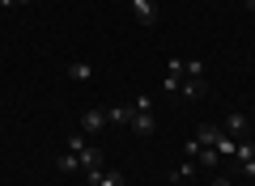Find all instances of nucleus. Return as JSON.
<instances>
[{
    "mask_svg": "<svg viewBox=\"0 0 255 186\" xmlns=\"http://www.w3.org/2000/svg\"><path fill=\"white\" fill-rule=\"evenodd\" d=\"M183 152H187V157L196 161L200 169H217V165H221L217 148H204V144H196V140H187V148H183Z\"/></svg>",
    "mask_w": 255,
    "mask_h": 186,
    "instance_id": "obj_2",
    "label": "nucleus"
},
{
    "mask_svg": "<svg viewBox=\"0 0 255 186\" xmlns=\"http://www.w3.org/2000/svg\"><path fill=\"white\" fill-rule=\"evenodd\" d=\"M132 110H153V93H136L132 98Z\"/></svg>",
    "mask_w": 255,
    "mask_h": 186,
    "instance_id": "obj_18",
    "label": "nucleus"
},
{
    "mask_svg": "<svg viewBox=\"0 0 255 186\" xmlns=\"http://www.w3.org/2000/svg\"><path fill=\"white\" fill-rule=\"evenodd\" d=\"M234 165H238V174L255 178V140H238V148H234Z\"/></svg>",
    "mask_w": 255,
    "mask_h": 186,
    "instance_id": "obj_3",
    "label": "nucleus"
},
{
    "mask_svg": "<svg viewBox=\"0 0 255 186\" xmlns=\"http://www.w3.org/2000/svg\"><path fill=\"white\" fill-rule=\"evenodd\" d=\"M132 4V13L140 17V26H157V4L153 0H128Z\"/></svg>",
    "mask_w": 255,
    "mask_h": 186,
    "instance_id": "obj_7",
    "label": "nucleus"
},
{
    "mask_svg": "<svg viewBox=\"0 0 255 186\" xmlns=\"http://www.w3.org/2000/svg\"><path fill=\"white\" fill-rule=\"evenodd\" d=\"M68 76L73 80H94V63L90 60H73L68 63Z\"/></svg>",
    "mask_w": 255,
    "mask_h": 186,
    "instance_id": "obj_11",
    "label": "nucleus"
},
{
    "mask_svg": "<svg viewBox=\"0 0 255 186\" xmlns=\"http://www.w3.org/2000/svg\"><path fill=\"white\" fill-rule=\"evenodd\" d=\"M60 169H64V174H77V169H81L77 152H68V148H64V157H60Z\"/></svg>",
    "mask_w": 255,
    "mask_h": 186,
    "instance_id": "obj_17",
    "label": "nucleus"
},
{
    "mask_svg": "<svg viewBox=\"0 0 255 186\" xmlns=\"http://www.w3.org/2000/svg\"><path fill=\"white\" fill-rule=\"evenodd\" d=\"M68 152H77V161H81V169H85V174H90V169H102V165H107L102 148H98V144H90V135H85L81 127H77V131L68 135Z\"/></svg>",
    "mask_w": 255,
    "mask_h": 186,
    "instance_id": "obj_1",
    "label": "nucleus"
},
{
    "mask_svg": "<svg viewBox=\"0 0 255 186\" xmlns=\"http://www.w3.org/2000/svg\"><path fill=\"white\" fill-rule=\"evenodd\" d=\"M213 148H217V157H221V161H234V148H238V140H230V135L221 131V135H217V144H213Z\"/></svg>",
    "mask_w": 255,
    "mask_h": 186,
    "instance_id": "obj_12",
    "label": "nucleus"
},
{
    "mask_svg": "<svg viewBox=\"0 0 255 186\" xmlns=\"http://www.w3.org/2000/svg\"><path fill=\"white\" fill-rule=\"evenodd\" d=\"M247 9H251V13H255V0H247Z\"/></svg>",
    "mask_w": 255,
    "mask_h": 186,
    "instance_id": "obj_20",
    "label": "nucleus"
},
{
    "mask_svg": "<svg viewBox=\"0 0 255 186\" xmlns=\"http://www.w3.org/2000/svg\"><path fill=\"white\" fill-rule=\"evenodd\" d=\"M183 76L187 80H204V60H183Z\"/></svg>",
    "mask_w": 255,
    "mask_h": 186,
    "instance_id": "obj_13",
    "label": "nucleus"
},
{
    "mask_svg": "<svg viewBox=\"0 0 255 186\" xmlns=\"http://www.w3.org/2000/svg\"><path fill=\"white\" fill-rule=\"evenodd\" d=\"M85 186H124V174H119V169H111V165L90 169V174H85Z\"/></svg>",
    "mask_w": 255,
    "mask_h": 186,
    "instance_id": "obj_4",
    "label": "nucleus"
},
{
    "mask_svg": "<svg viewBox=\"0 0 255 186\" xmlns=\"http://www.w3.org/2000/svg\"><path fill=\"white\" fill-rule=\"evenodd\" d=\"M196 174V161H179V165L170 169V182H183V178H191Z\"/></svg>",
    "mask_w": 255,
    "mask_h": 186,
    "instance_id": "obj_14",
    "label": "nucleus"
},
{
    "mask_svg": "<svg viewBox=\"0 0 255 186\" xmlns=\"http://www.w3.org/2000/svg\"><path fill=\"white\" fill-rule=\"evenodd\" d=\"M77 127H81L85 135H98L102 127H107V110H81V123Z\"/></svg>",
    "mask_w": 255,
    "mask_h": 186,
    "instance_id": "obj_6",
    "label": "nucleus"
},
{
    "mask_svg": "<svg viewBox=\"0 0 255 186\" xmlns=\"http://www.w3.org/2000/svg\"><path fill=\"white\" fill-rule=\"evenodd\" d=\"M132 119V106H107V123H128Z\"/></svg>",
    "mask_w": 255,
    "mask_h": 186,
    "instance_id": "obj_15",
    "label": "nucleus"
},
{
    "mask_svg": "<svg viewBox=\"0 0 255 186\" xmlns=\"http://www.w3.org/2000/svg\"><path fill=\"white\" fill-rule=\"evenodd\" d=\"M179 85H183V76H179V72H166V80H162V93H174V98H179Z\"/></svg>",
    "mask_w": 255,
    "mask_h": 186,
    "instance_id": "obj_16",
    "label": "nucleus"
},
{
    "mask_svg": "<svg viewBox=\"0 0 255 186\" xmlns=\"http://www.w3.org/2000/svg\"><path fill=\"white\" fill-rule=\"evenodd\" d=\"M204 93H209V80H187V76H183L179 98H204Z\"/></svg>",
    "mask_w": 255,
    "mask_h": 186,
    "instance_id": "obj_9",
    "label": "nucleus"
},
{
    "mask_svg": "<svg viewBox=\"0 0 255 186\" xmlns=\"http://www.w3.org/2000/svg\"><path fill=\"white\" fill-rule=\"evenodd\" d=\"M128 127H132L136 135H153V131H157V123H153V110H132Z\"/></svg>",
    "mask_w": 255,
    "mask_h": 186,
    "instance_id": "obj_5",
    "label": "nucleus"
},
{
    "mask_svg": "<svg viewBox=\"0 0 255 186\" xmlns=\"http://www.w3.org/2000/svg\"><path fill=\"white\" fill-rule=\"evenodd\" d=\"M217 135H221V127H213V123H200V127H196V144H204V148H213Z\"/></svg>",
    "mask_w": 255,
    "mask_h": 186,
    "instance_id": "obj_10",
    "label": "nucleus"
},
{
    "mask_svg": "<svg viewBox=\"0 0 255 186\" xmlns=\"http://www.w3.org/2000/svg\"><path fill=\"white\" fill-rule=\"evenodd\" d=\"M213 186H234V182H230V178H221V174H217V178H213Z\"/></svg>",
    "mask_w": 255,
    "mask_h": 186,
    "instance_id": "obj_19",
    "label": "nucleus"
},
{
    "mask_svg": "<svg viewBox=\"0 0 255 186\" xmlns=\"http://www.w3.org/2000/svg\"><path fill=\"white\" fill-rule=\"evenodd\" d=\"M247 127H251V119H247V115H226V127H221V131H226L230 140H243Z\"/></svg>",
    "mask_w": 255,
    "mask_h": 186,
    "instance_id": "obj_8",
    "label": "nucleus"
}]
</instances>
